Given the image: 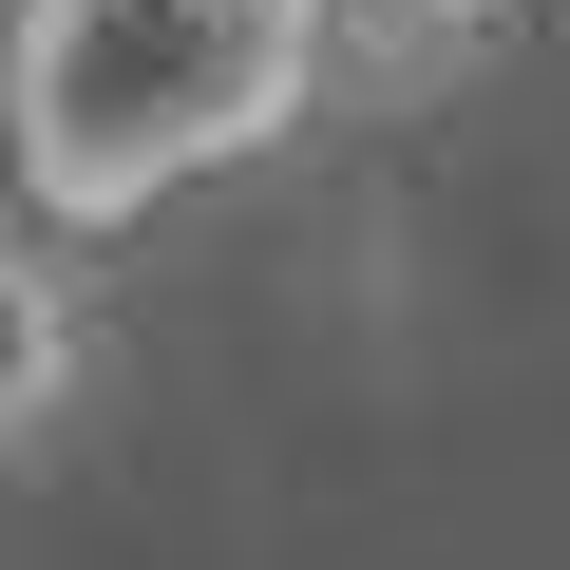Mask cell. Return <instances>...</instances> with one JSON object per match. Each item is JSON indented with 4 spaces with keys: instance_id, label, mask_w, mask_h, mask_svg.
Segmentation results:
<instances>
[{
    "instance_id": "obj_1",
    "label": "cell",
    "mask_w": 570,
    "mask_h": 570,
    "mask_svg": "<svg viewBox=\"0 0 570 570\" xmlns=\"http://www.w3.org/2000/svg\"><path fill=\"white\" fill-rule=\"evenodd\" d=\"M285 77H305L285 0H39L20 20V190L58 228H96L153 171H190L247 115H285Z\"/></svg>"
},
{
    "instance_id": "obj_2",
    "label": "cell",
    "mask_w": 570,
    "mask_h": 570,
    "mask_svg": "<svg viewBox=\"0 0 570 570\" xmlns=\"http://www.w3.org/2000/svg\"><path fill=\"white\" fill-rule=\"evenodd\" d=\"M77 362H96V324H77V285L0 228V456H39L58 419H77Z\"/></svg>"
}]
</instances>
